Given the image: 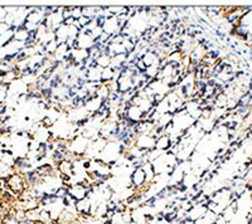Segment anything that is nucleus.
Segmentation results:
<instances>
[{
  "label": "nucleus",
  "mask_w": 252,
  "mask_h": 224,
  "mask_svg": "<svg viewBox=\"0 0 252 224\" xmlns=\"http://www.w3.org/2000/svg\"><path fill=\"white\" fill-rule=\"evenodd\" d=\"M130 184L134 186V193L141 189L146 184V173L144 167H137V169L133 170V173L130 174Z\"/></svg>",
  "instance_id": "nucleus-1"
},
{
  "label": "nucleus",
  "mask_w": 252,
  "mask_h": 224,
  "mask_svg": "<svg viewBox=\"0 0 252 224\" xmlns=\"http://www.w3.org/2000/svg\"><path fill=\"white\" fill-rule=\"evenodd\" d=\"M172 147H173V140L170 137V135H161L156 138V142H155V149L156 150H159V151H169L172 150Z\"/></svg>",
  "instance_id": "nucleus-2"
}]
</instances>
